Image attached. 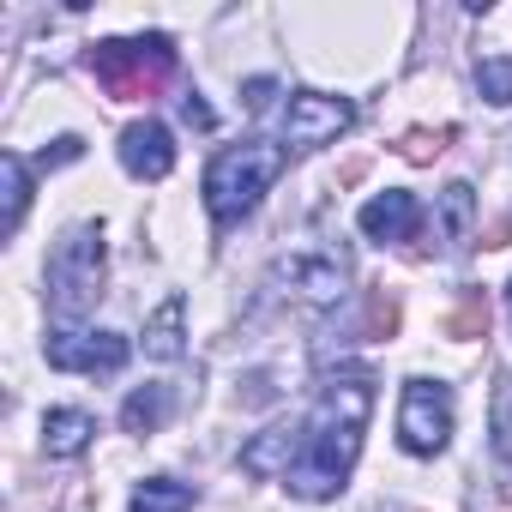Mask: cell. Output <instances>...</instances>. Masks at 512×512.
Returning <instances> with one entry per match:
<instances>
[{
  "label": "cell",
  "mask_w": 512,
  "mask_h": 512,
  "mask_svg": "<svg viewBox=\"0 0 512 512\" xmlns=\"http://www.w3.org/2000/svg\"><path fill=\"white\" fill-rule=\"evenodd\" d=\"M368 416H374V374H332L302 422V452H296L284 488L296 500H332L362 458Z\"/></svg>",
  "instance_id": "obj_1"
},
{
  "label": "cell",
  "mask_w": 512,
  "mask_h": 512,
  "mask_svg": "<svg viewBox=\"0 0 512 512\" xmlns=\"http://www.w3.org/2000/svg\"><path fill=\"white\" fill-rule=\"evenodd\" d=\"M278 175H284V145L241 139V145H229V151L211 157V169H205V211L229 229V223H241L253 205L272 193Z\"/></svg>",
  "instance_id": "obj_2"
},
{
  "label": "cell",
  "mask_w": 512,
  "mask_h": 512,
  "mask_svg": "<svg viewBox=\"0 0 512 512\" xmlns=\"http://www.w3.org/2000/svg\"><path fill=\"white\" fill-rule=\"evenodd\" d=\"M103 266H109L103 229L79 223V229H67V235L55 241V253H49V308H55V320H61L67 332L97 308V296H103Z\"/></svg>",
  "instance_id": "obj_3"
},
{
  "label": "cell",
  "mask_w": 512,
  "mask_h": 512,
  "mask_svg": "<svg viewBox=\"0 0 512 512\" xmlns=\"http://www.w3.org/2000/svg\"><path fill=\"white\" fill-rule=\"evenodd\" d=\"M91 73L115 103L157 97L175 79V43L169 37H109L91 49Z\"/></svg>",
  "instance_id": "obj_4"
},
{
  "label": "cell",
  "mask_w": 512,
  "mask_h": 512,
  "mask_svg": "<svg viewBox=\"0 0 512 512\" xmlns=\"http://www.w3.org/2000/svg\"><path fill=\"white\" fill-rule=\"evenodd\" d=\"M266 284H272L278 296H296V302H308V308H332V302H344V290H350V272H344V260H332V253L296 247V253H278V260H272Z\"/></svg>",
  "instance_id": "obj_5"
},
{
  "label": "cell",
  "mask_w": 512,
  "mask_h": 512,
  "mask_svg": "<svg viewBox=\"0 0 512 512\" xmlns=\"http://www.w3.org/2000/svg\"><path fill=\"white\" fill-rule=\"evenodd\" d=\"M452 440V392L440 380H404L398 404V446L416 458H434Z\"/></svg>",
  "instance_id": "obj_6"
},
{
  "label": "cell",
  "mask_w": 512,
  "mask_h": 512,
  "mask_svg": "<svg viewBox=\"0 0 512 512\" xmlns=\"http://www.w3.org/2000/svg\"><path fill=\"white\" fill-rule=\"evenodd\" d=\"M356 127V103L350 97H326V91H296L284 103V145L290 151H320L338 145Z\"/></svg>",
  "instance_id": "obj_7"
},
{
  "label": "cell",
  "mask_w": 512,
  "mask_h": 512,
  "mask_svg": "<svg viewBox=\"0 0 512 512\" xmlns=\"http://www.w3.org/2000/svg\"><path fill=\"white\" fill-rule=\"evenodd\" d=\"M43 350H49V368H67V374H115L127 362L121 332H55Z\"/></svg>",
  "instance_id": "obj_8"
},
{
  "label": "cell",
  "mask_w": 512,
  "mask_h": 512,
  "mask_svg": "<svg viewBox=\"0 0 512 512\" xmlns=\"http://www.w3.org/2000/svg\"><path fill=\"white\" fill-rule=\"evenodd\" d=\"M121 169L139 175V181H163L175 169V139L163 121H133L121 127Z\"/></svg>",
  "instance_id": "obj_9"
},
{
  "label": "cell",
  "mask_w": 512,
  "mask_h": 512,
  "mask_svg": "<svg viewBox=\"0 0 512 512\" xmlns=\"http://www.w3.org/2000/svg\"><path fill=\"white\" fill-rule=\"evenodd\" d=\"M296 452H302V422H278V428H266L260 440L241 446V470H247V476H290Z\"/></svg>",
  "instance_id": "obj_10"
},
{
  "label": "cell",
  "mask_w": 512,
  "mask_h": 512,
  "mask_svg": "<svg viewBox=\"0 0 512 512\" xmlns=\"http://www.w3.org/2000/svg\"><path fill=\"white\" fill-rule=\"evenodd\" d=\"M356 223H362V235H374V241H404V235L416 229V199L398 193V187H392V193H374Z\"/></svg>",
  "instance_id": "obj_11"
},
{
  "label": "cell",
  "mask_w": 512,
  "mask_h": 512,
  "mask_svg": "<svg viewBox=\"0 0 512 512\" xmlns=\"http://www.w3.org/2000/svg\"><path fill=\"white\" fill-rule=\"evenodd\" d=\"M91 434H97V422L85 410H49L43 416V452L49 458H79L91 446Z\"/></svg>",
  "instance_id": "obj_12"
},
{
  "label": "cell",
  "mask_w": 512,
  "mask_h": 512,
  "mask_svg": "<svg viewBox=\"0 0 512 512\" xmlns=\"http://www.w3.org/2000/svg\"><path fill=\"white\" fill-rule=\"evenodd\" d=\"M181 320H187V302H181V296L163 302V308L151 314V326H145V356H157V362H181V356H187Z\"/></svg>",
  "instance_id": "obj_13"
},
{
  "label": "cell",
  "mask_w": 512,
  "mask_h": 512,
  "mask_svg": "<svg viewBox=\"0 0 512 512\" xmlns=\"http://www.w3.org/2000/svg\"><path fill=\"white\" fill-rule=\"evenodd\" d=\"M470 223H476V193L464 181L440 187V241L446 247H464L470 241Z\"/></svg>",
  "instance_id": "obj_14"
},
{
  "label": "cell",
  "mask_w": 512,
  "mask_h": 512,
  "mask_svg": "<svg viewBox=\"0 0 512 512\" xmlns=\"http://www.w3.org/2000/svg\"><path fill=\"white\" fill-rule=\"evenodd\" d=\"M169 404H175L169 386H139V392L121 404V428H127V434H157V428L169 422Z\"/></svg>",
  "instance_id": "obj_15"
},
{
  "label": "cell",
  "mask_w": 512,
  "mask_h": 512,
  "mask_svg": "<svg viewBox=\"0 0 512 512\" xmlns=\"http://www.w3.org/2000/svg\"><path fill=\"white\" fill-rule=\"evenodd\" d=\"M0 187H7V211H0V229H7V235H19V223H25V205H31V169H25V157H19V151H7V157H0Z\"/></svg>",
  "instance_id": "obj_16"
},
{
  "label": "cell",
  "mask_w": 512,
  "mask_h": 512,
  "mask_svg": "<svg viewBox=\"0 0 512 512\" xmlns=\"http://www.w3.org/2000/svg\"><path fill=\"white\" fill-rule=\"evenodd\" d=\"M193 506V488L187 482H175V476H145L139 488H133V506L127 512H187Z\"/></svg>",
  "instance_id": "obj_17"
},
{
  "label": "cell",
  "mask_w": 512,
  "mask_h": 512,
  "mask_svg": "<svg viewBox=\"0 0 512 512\" xmlns=\"http://www.w3.org/2000/svg\"><path fill=\"white\" fill-rule=\"evenodd\" d=\"M488 422H494V452H500V458H512V374H500V380H494Z\"/></svg>",
  "instance_id": "obj_18"
},
{
  "label": "cell",
  "mask_w": 512,
  "mask_h": 512,
  "mask_svg": "<svg viewBox=\"0 0 512 512\" xmlns=\"http://www.w3.org/2000/svg\"><path fill=\"white\" fill-rule=\"evenodd\" d=\"M482 332H488V302H482V296H464V302L446 314V338L464 344V338H482Z\"/></svg>",
  "instance_id": "obj_19"
},
{
  "label": "cell",
  "mask_w": 512,
  "mask_h": 512,
  "mask_svg": "<svg viewBox=\"0 0 512 512\" xmlns=\"http://www.w3.org/2000/svg\"><path fill=\"white\" fill-rule=\"evenodd\" d=\"M476 85H482L488 103H512V55H488L476 67Z\"/></svg>",
  "instance_id": "obj_20"
},
{
  "label": "cell",
  "mask_w": 512,
  "mask_h": 512,
  "mask_svg": "<svg viewBox=\"0 0 512 512\" xmlns=\"http://www.w3.org/2000/svg\"><path fill=\"white\" fill-rule=\"evenodd\" d=\"M446 145H452V127H440V133H428V127L404 133V157H410V163H428V157H440Z\"/></svg>",
  "instance_id": "obj_21"
},
{
  "label": "cell",
  "mask_w": 512,
  "mask_h": 512,
  "mask_svg": "<svg viewBox=\"0 0 512 512\" xmlns=\"http://www.w3.org/2000/svg\"><path fill=\"white\" fill-rule=\"evenodd\" d=\"M392 326H398V302H392V296H374V314H368V332H374V338H392Z\"/></svg>",
  "instance_id": "obj_22"
},
{
  "label": "cell",
  "mask_w": 512,
  "mask_h": 512,
  "mask_svg": "<svg viewBox=\"0 0 512 512\" xmlns=\"http://www.w3.org/2000/svg\"><path fill=\"white\" fill-rule=\"evenodd\" d=\"M241 97H247V109H266V103L278 97V85H272V79H247V85H241Z\"/></svg>",
  "instance_id": "obj_23"
},
{
  "label": "cell",
  "mask_w": 512,
  "mask_h": 512,
  "mask_svg": "<svg viewBox=\"0 0 512 512\" xmlns=\"http://www.w3.org/2000/svg\"><path fill=\"white\" fill-rule=\"evenodd\" d=\"M181 121H187V127H217V115H211L199 97H187V103H181Z\"/></svg>",
  "instance_id": "obj_24"
},
{
  "label": "cell",
  "mask_w": 512,
  "mask_h": 512,
  "mask_svg": "<svg viewBox=\"0 0 512 512\" xmlns=\"http://www.w3.org/2000/svg\"><path fill=\"white\" fill-rule=\"evenodd\" d=\"M79 151H85V139H73V133H67V139H55V151H43V157H49V163H73Z\"/></svg>",
  "instance_id": "obj_25"
},
{
  "label": "cell",
  "mask_w": 512,
  "mask_h": 512,
  "mask_svg": "<svg viewBox=\"0 0 512 512\" xmlns=\"http://www.w3.org/2000/svg\"><path fill=\"white\" fill-rule=\"evenodd\" d=\"M506 314H512V284H506Z\"/></svg>",
  "instance_id": "obj_26"
}]
</instances>
